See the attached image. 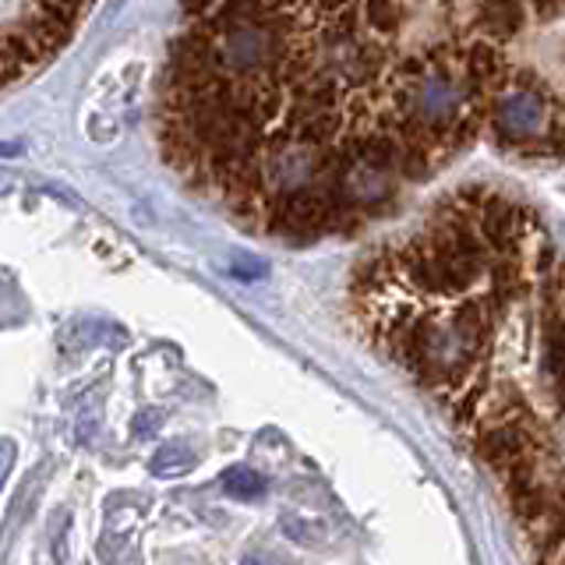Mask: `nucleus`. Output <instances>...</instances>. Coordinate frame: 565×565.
Wrapping results in <instances>:
<instances>
[{
    "mask_svg": "<svg viewBox=\"0 0 565 565\" xmlns=\"http://www.w3.org/2000/svg\"><path fill=\"white\" fill-rule=\"evenodd\" d=\"M488 120H491V128L499 138L526 141L534 135H544L547 103H544L541 93H530V88H509L505 96L494 99Z\"/></svg>",
    "mask_w": 565,
    "mask_h": 565,
    "instance_id": "f257e3e1",
    "label": "nucleus"
},
{
    "mask_svg": "<svg viewBox=\"0 0 565 565\" xmlns=\"http://www.w3.org/2000/svg\"><path fill=\"white\" fill-rule=\"evenodd\" d=\"M523 29V0H481L477 4V32L481 40L502 46Z\"/></svg>",
    "mask_w": 565,
    "mask_h": 565,
    "instance_id": "f03ea898",
    "label": "nucleus"
},
{
    "mask_svg": "<svg viewBox=\"0 0 565 565\" xmlns=\"http://www.w3.org/2000/svg\"><path fill=\"white\" fill-rule=\"evenodd\" d=\"M544 364H547V379L555 385V396L565 403V322H562V315H552L544 326Z\"/></svg>",
    "mask_w": 565,
    "mask_h": 565,
    "instance_id": "7ed1b4c3",
    "label": "nucleus"
},
{
    "mask_svg": "<svg viewBox=\"0 0 565 565\" xmlns=\"http://www.w3.org/2000/svg\"><path fill=\"white\" fill-rule=\"evenodd\" d=\"M223 491L230 499H241V502H252L265 494V477L255 473L252 467H230L223 473Z\"/></svg>",
    "mask_w": 565,
    "mask_h": 565,
    "instance_id": "20e7f679",
    "label": "nucleus"
},
{
    "mask_svg": "<svg viewBox=\"0 0 565 565\" xmlns=\"http://www.w3.org/2000/svg\"><path fill=\"white\" fill-rule=\"evenodd\" d=\"M194 467V452L188 446H163L152 456V473L156 477H181Z\"/></svg>",
    "mask_w": 565,
    "mask_h": 565,
    "instance_id": "39448f33",
    "label": "nucleus"
},
{
    "mask_svg": "<svg viewBox=\"0 0 565 565\" xmlns=\"http://www.w3.org/2000/svg\"><path fill=\"white\" fill-rule=\"evenodd\" d=\"M534 4V14L541 18V22H558V18H565V0H530Z\"/></svg>",
    "mask_w": 565,
    "mask_h": 565,
    "instance_id": "423d86ee",
    "label": "nucleus"
},
{
    "mask_svg": "<svg viewBox=\"0 0 565 565\" xmlns=\"http://www.w3.org/2000/svg\"><path fill=\"white\" fill-rule=\"evenodd\" d=\"M159 420H163V414H159V411L141 414V417L135 420V435H138V438H149V435L156 431V424H159Z\"/></svg>",
    "mask_w": 565,
    "mask_h": 565,
    "instance_id": "0eeeda50",
    "label": "nucleus"
},
{
    "mask_svg": "<svg viewBox=\"0 0 565 565\" xmlns=\"http://www.w3.org/2000/svg\"><path fill=\"white\" fill-rule=\"evenodd\" d=\"M11 467H14V446H11L8 438H0V484L8 481Z\"/></svg>",
    "mask_w": 565,
    "mask_h": 565,
    "instance_id": "6e6552de",
    "label": "nucleus"
},
{
    "mask_svg": "<svg viewBox=\"0 0 565 565\" xmlns=\"http://www.w3.org/2000/svg\"><path fill=\"white\" fill-rule=\"evenodd\" d=\"M241 565H282L279 558H273V555H247Z\"/></svg>",
    "mask_w": 565,
    "mask_h": 565,
    "instance_id": "1a4fd4ad",
    "label": "nucleus"
},
{
    "mask_svg": "<svg viewBox=\"0 0 565 565\" xmlns=\"http://www.w3.org/2000/svg\"><path fill=\"white\" fill-rule=\"evenodd\" d=\"M4 188H11V177H8V173H0V191H4Z\"/></svg>",
    "mask_w": 565,
    "mask_h": 565,
    "instance_id": "9d476101",
    "label": "nucleus"
}]
</instances>
